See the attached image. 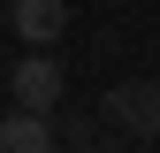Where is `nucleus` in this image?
Returning a JSON list of instances; mask_svg holds the SVG:
<instances>
[{
    "instance_id": "f257e3e1",
    "label": "nucleus",
    "mask_w": 160,
    "mask_h": 153,
    "mask_svg": "<svg viewBox=\"0 0 160 153\" xmlns=\"http://www.w3.org/2000/svg\"><path fill=\"white\" fill-rule=\"evenodd\" d=\"M99 107H107V123L122 130V138H160V84H145V76L114 84Z\"/></svg>"
},
{
    "instance_id": "f03ea898",
    "label": "nucleus",
    "mask_w": 160,
    "mask_h": 153,
    "mask_svg": "<svg viewBox=\"0 0 160 153\" xmlns=\"http://www.w3.org/2000/svg\"><path fill=\"white\" fill-rule=\"evenodd\" d=\"M8 92H15V107H38V115H46L53 100H61V61H53L46 46L23 54V61H15V76H8Z\"/></svg>"
},
{
    "instance_id": "7ed1b4c3",
    "label": "nucleus",
    "mask_w": 160,
    "mask_h": 153,
    "mask_svg": "<svg viewBox=\"0 0 160 153\" xmlns=\"http://www.w3.org/2000/svg\"><path fill=\"white\" fill-rule=\"evenodd\" d=\"M61 23H69V0H15V38H31V46L61 38Z\"/></svg>"
},
{
    "instance_id": "20e7f679",
    "label": "nucleus",
    "mask_w": 160,
    "mask_h": 153,
    "mask_svg": "<svg viewBox=\"0 0 160 153\" xmlns=\"http://www.w3.org/2000/svg\"><path fill=\"white\" fill-rule=\"evenodd\" d=\"M46 145H53V123L38 107H15L8 123H0V153H46Z\"/></svg>"
}]
</instances>
